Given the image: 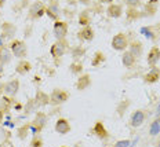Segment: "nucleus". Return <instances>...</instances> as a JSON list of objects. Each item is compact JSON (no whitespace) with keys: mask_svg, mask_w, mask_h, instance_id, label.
Wrapping results in <instances>:
<instances>
[{"mask_svg":"<svg viewBox=\"0 0 160 147\" xmlns=\"http://www.w3.org/2000/svg\"><path fill=\"white\" fill-rule=\"evenodd\" d=\"M94 132H95L101 139H106V138H108V132L105 131V128H104V125H102V122H97L95 126H94Z\"/></svg>","mask_w":160,"mask_h":147,"instance_id":"4468645a","label":"nucleus"},{"mask_svg":"<svg viewBox=\"0 0 160 147\" xmlns=\"http://www.w3.org/2000/svg\"><path fill=\"white\" fill-rule=\"evenodd\" d=\"M11 52L14 54L17 58H24L26 55V45L24 41H19V40H15V41L11 43Z\"/></svg>","mask_w":160,"mask_h":147,"instance_id":"f257e3e1","label":"nucleus"},{"mask_svg":"<svg viewBox=\"0 0 160 147\" xmlns=\"http://www.w3.org/2000/svg\"><path fill=\"white\" fill-rule=\"evenodd\" d=\"M123 65L124 66H127V68H130V66H132L134 65V62H135V56L131 54L130 51L127 52H124V55H123Z\"/></svg>","mask_w":160,"mask_h":147,"instance_id":"ddd939ff","label":"nucleus"},{"mask_svg":"<svg viewBox=\"0 0 160 147\" xmlns=\"http://www.w3.org/2000/svg\"><path fill=\"white\" fill-rule=\"evenodd\" d=\"M29 70H31V63L29 62L22 61L18 66H17V72H18L19 74H25V73H28Z\"/></svg>","mask_w":160,"mask_h":147,"instance_id":"a211bd4d","label":"nucleus"},{"mask_svg":"<svg viewBox=\"0 0 160 147\" xmlns=\"http://www.w3.org/2000/svg\"><path fill=\"white\" fill-rule=\"evenodd\" d=\"M130 52H131L135 58H137V56H139V55H141V52H142L141 44H139V43H132V44H131V51H130Z\"/></svg>","mask_w":160,"mask_h":147,"instance_id":"6ab92c4d","label":"nucleus"},{"mask_svg":"<svg viewBox=\"0 0 160 147\" xmlns=\"http://www.w3.org/2000/svg\"><path fill=\"white\" fill-rule=\"evenodd\" d=\"M90 84H91L90 76H88V74H84L83 77H80V78H79V81H78V84H76V87H78L80 91H83V89H86Z\"/></svg>","mask_w":160,"mask_h":147,"instance_id":"9b49d317","label":"nucleus"},{"mask_svg":"<svg viewBox=\"0 0 160 147\" xmlns=\"http://www.w3.org/2000/svg\"><path fill=\"white\" fill-rule=\"evenodd\" d=\"M145 81L146 83H156L160 78V70L156 66H152V69L145 74Z\"/></svg>","mask_w":160,"mask_h":147,"instance_id":"6e6552de","label":"nucleus"},{"mask_svg":"<svg viewBox=\"0 0 160 147\" xmlns=\"http://www.w3.org/2000/svg\"><path fill=\"white\" fill-rule=\"evenodd\" d=\"M10 61H11V52L4 47H0V62L8 63Z\"/></svg>","mask_w":160,"mask_h":147,"instance_id":"f8f14e48","label":"nucleus"},{"mask_svg":"<svg viewBox=\"0 0 160 147\" xmlns=\"http://www.w3.org/2000/svg\"><path fill=\"white\" fill-rule=\"evenodd\" d=\"M126 4L130 6V7H137L139 4V0H124Z\"/></svg>","mask_w":160,"mask_h":147,"instance_id":"cd10ccee","label":"nucleus"},{"mask_svg":"<svg viewBox=\"0 0 160 147\" xmlns=\"http://www.w3.org/2000/svg\"><path fill=\"white\" fill-rule=\"evenodd\" d=\"M158 113H159V117H160V106H159V110H158Z\"/></svg>","mask_w":160,"mask_h":147,"instance_id":"2f4dec72","label":"nucleus"},{"mask_svg":"<svg viewBox=\"0 0 160 147\" xmlns=\"http://www.w3.org/2000/svg\"><path fill=\"white\" fill-rule=\"evenodd\" d=\"M112 47L115 50H118V51H124V50L127 48V37H126L123 33L116 35L112 40Z\"/></svg>","mask_w":160,"mask_h":147,"instance_id":"f03ea898","label":"nucleus"},{"mask_svg":"<svg viewBox=\"0 0 160 147\" xmlns=\"http://www.w3.org/2000/svg\"><path fill=\"white\" fill-rule=\"evenodd\" d=\"M4 2H6V0H0V7H2V6L4 4Z\"/></svg>","mask_w":160,"mask_h":147,"instance_id":"7c9ffc66","label":"nucleus"},{"mask_svg":"<svg viewBox=\"0 0 160 147\" xmlns=\"http://www.w3.org/2000/svg\"><path fill=\"white\" fill-rule=\"evenodd\" d=\"M18 88H19L18 80H11V81H8L7 84L4 85V93L8 96H14L17 91H18Z\"/></svg>","mask_w":160,"mask_h":147,"instance_id":"0eeeda50","label":"nucleus"},{"mask_svg":"<svg viewBox=\"0 0 160 147\" xmlns=\"http://www.w3.org/2000/svg\"><path fill=\"white\" fill-rule=\"evenodd\" d=\"M43 12H44V10H43L42 3H36V4H33L32 7H31V14H32V17H42Z\"/></svg>","mask_w":160,"mask_h":147,"instance_id":"f3484780","label":"nucleus"},{"mask_svg":"<svg viewBox=\"0 0 160 147\" xmlns=\"http://www.w3.org/2000/svg\"><path fill=\"white\" fill-rule=\"evenodd\" d=\"M144 120H145L144 111H141V110H137V111H134V114L131 116V125L132 126L142 125V124H144Z\"/></svg>","mask_w":160,"mask_h":147,"instance_id":"9d476101","label":"nucleus"},{"mask_svg":"<svg viewBox=\"0 0 160 147\" xmlns=\"http://www.w3.org/2000/svg\"><path fill=\"white\" fill-rule=\"evenodd\" d=\"M104 54H101V52H97L95 54V59L92 61V66H98L99 62H104Z\"/></svg>","mask_w":160,"mask_h":147,"instance_id":"b1692460","label":"nucleus"},{"mask_svg":"<svg viewBox=\"0 0 160 147\" xmlns=\"http://www.w3.org/2000/svg\"><path fill=\"white\" fill-rule=\"evenodd\" d=\"M82 69H83L82 63L75 62V63H72V65H71V70H72V73H79V72H82Z\"/></svg>","mask_w":160,"mask_h":147,"instance_id":"393cba45","label":"nucleus"},{"mask_svg":"<svg viewBox=\"0 0 160 147\" xmlns=\"http://www.w3.org/2000/svg\"><path fill=\"white\" fill-rule=\"evenodd\" d=\"M65 50H66V44L62 41V40H58V41L51 47V55L55 56V58H59V56L64 55Z\"/></svg>","mask_w":160,"mask_h":147,"instance_id":"20e7f679","label":"nucleus"},{"mask_svg":"<svg viewBox=\"0 0 160 147\" xmlns=\"http://www.w3.org/2000/svg\"><path fill=\"white\" fill-rule=\"evenodd\" d=\"M130 140H120V142L116 143V147H122V146H130Z\"/></svg>","mask_w":160,"mask_h":147,"instance_id":"c85d7f7f","label":"nucleus"},{"mask_svg":"<svg viewBox=\"0 0 160 147\" xmlns=\"http://www.w3.org/2000/svg\"><path fill=\"white\" fill-rule=\"evenodd\" d=\"M83 2H84V4H87V3H88V2H87V0H83Z\"/></svg>","mask_w":160,"mask_h":147,"instance_id":"473e14b6","label":"nucleus"},{"mask_svg":"<svg viewBox=\"0 0 160 147\" xmlns=\"http://www.w3.org/2000/svg\"><path fill=\"white\" fill-rule=\"evenodd\" d=\"M66 99H68V93L65 91H62V89H54V92H52L51 95V102L52 103H64L66 102Z\"/></svg>","mask_w":160,"mask_h":147,"instance_id":"423d86ee","label":"nucleus"},{"mask_svg":"<svg viewBox=\"0 0 160 147\" xmlns=\"http://www.w3.org/2000/svg\"><path fill=\"white\" fill-rule=\"evenodd\" d=\"M35 124H38L40 128H43V126H44V124H46V117H44V114L39 113L38 117H36V120H35Z\"/></svg>","mask_w":160,"mask_h":147,"instance_id":"5701e85b","label":"nucleus"},{"mask_svg":"<svg viewBox=\"0 0 160 147\" xmlns=\"http://www.w3.org/2000/svg\"><path fill=\"white\" fill-rule=\"evenodd\" d=\"M55 131L58 133H61V135H65V133H68L69 131H71V125H69V122L66 121V120L61 118V120H58V121H57Z\"/></svg>","mask_w":160,"mask_h":147,"instance_id":"1a4fd4ad","label":"nucleus"},{"mask_svg":"<svg viewBox=\"0 0 160 147\" xmlns=\"http://www.w3.org/2000/svg\"><path fill=\"white\" fill-rule=\"evenodd\" d=\"M101 2H104V3H111V2H113V0H101Z\"/></svg>","mask_w":160,"mask_h":147,"instance_id":"c756f323","label":"nucleus"},{"mask_svg":"<svg viewBox=\"0 0 160 147\" xmlns=\"http://www.w3.org/2000/svg\"><path fill=\"white\" fill-rule=\"evenodd\" d=\"M83 54H84V50L80 48V47H76L73 50V58H79V55H83Z\"/></svg>","mask_w":160,"mask_h":147,"instance_id":"bb28decb","label":"nucleus"},{"mask_svg":"<svg viewBox=\"0 0 160 147\" xmlns=\"http://www.w3.org/2000/svg\"><path fill=\"white\" fill-rule=\"evenodd\" d=\"M79 37L90 41V40H92V37H94V32H92L91 28H84L82 32H79Z\"/></svg>","mask_w":160,"mask_h":147,"instance_id":"dca6fc26","label":"nucleus"},{"mask_svg":"<svg viewBox=\"0 0 160 147\" xmlns=\"http://www.w3.org/2000/svg\"><path fill=\"white\" fill-rule=\"evenodd\" d=\"M160 132V118L156 120L155 122L152 124V128H151V135H158V133Z\"/></svg>","mask_w":160,"mask_h":147,"instance_id":"4be33fe9","label":"nucleus"},{"mask_svg":"<svg viewBox=\"0 0 160 147\" xmlns=\"http://www.w3.org/2000/svg\"><path fill=\"white\" fill-rule=\"evenodd\" d=\"M58 12H59V8H58V6H55V4L47 8V14L50 18H52V19L58 18Z\"/></svg>","mask_w":160,"mask_h":147,"instance_id":"aec40b11","label":"nucleus"},{"mask_svg":"<svg viewBox=\"0 0 160 147\" xmlns=\"http://www.w3.org/2000/svg\"><path fill=\"white\" fill-rule=\"evenodd\" d=\"M159 59H160V50L158 47H152V50L148 54V58H146V62H148L149 66H155L159 62Z\"/></svg>","mask_w":160,"mask_h":147,"instance_id":"39448f33","label":"nucleus"},{"mask_svg":"<svg viewBox=\"0 0 160 147\" xmlns=\"http://www.w3.org/2000/svg\"><path fill=\"white\" fill-rule=\"evenodd\" d=\"M36 102H38V105H46V103H48V96L44 95L43 92H39L36 96Z\"/></svg>","mask_w":160,"mask_h":147,"instance_id":"412c9836","label":"nucleus"},{"mask_svg":"<svg viewBox=\"0 0 160 147\" xmlns=\"http://www.w3.org/2000/svg\"><path fill=\"white\" fill-rule=\"evenodd\" d=\"M79 22L82 23V25H84V26L88 25V15H87V12H83L82 17L79 18Z\"/></svg>","mask_w":160,"mask_h":147,"instance_id":"a878e982","label":"nucleus"},{"mask_svg":"<svg viewBox=\"0 0 160 147\" xmlns=\"http://www.w3.org/2000/svg\"><path fill=\"white\" fill-rule=\"evenodd\" d=\"M108 14H109V17H112V18H119V17L122 15V7H120V6H116V4L109 6Z\"/></svg>","mask_w":160,"mask_h":147,"instance_id":"2eb2a0df","label":"nucleus"},{"mask_svg":"<svg viewBox=\"0 0 160 147\" xmlns=\"http://www.w3.org/2000/svg\"><path fill=\"white\" fill-rule=\"evenodd\" d=\"M68 33V25L65 22H55L54 25V35L58 40H62Z\"/></svg>","mask_w":160,"mask_h":147,"instance_id":"7ed1b4c3","label":"nucleus"}]
</instances>
